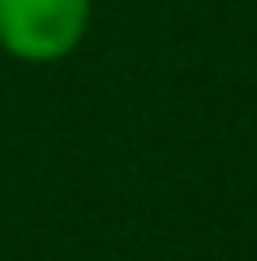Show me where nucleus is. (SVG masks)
I'll use <instances>...</instances> for the list:
<instances>
[{
	"label": "nucleus",
	"instance_id": "nucleus-1",
	"mask_svg": "<svg viewBox=\"0 0 257 261\" xmlns=\"http://www.w3.org/2000/svg\"><path fill=\"white\" fill-rule=\"evenodd\" d=\"M94 0H0V51L17 64H60L86 43Z\"/></svg>",
	"mask_w": 257,
	"mask_h": 261
}]
</instances>
